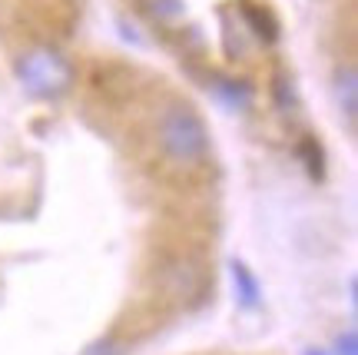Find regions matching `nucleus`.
Here are the masks:
<instances>
[{
	"label": "nucleus",
	"instance_id": "nucleus-6",
	"mask_svg": "<svg viewBox=\"0 0 358 355\" xmlns=\"http://www.w3.org/2000/svg\"><path fill=\"white\" fill-rule=\"evenodd\" d=\"M216 93L229 103L232 110H236V106L243 110L245 103H249V97H252V93H249V87H245V83H236V80H216Z\"/></svg>",
	"mask_w": 358,
	"mask_h": 355
},
{
	"label": "nucleus",
	"instance_id": "nucleus-8",
	"mask_svg": "<svg viewBox=\"0 0 358 355\" xmlns=\"http://www.w3.org/2000/svg\"><path fill=\"white\" fill-rule=\"evenodd\" d=\"M275 103H279L282 113H292L295 110V87L289 76H279V80H275Z\"/></svg>",
	"mask_w": 358,
	"mask_h": 355
},
{
	"label": "nucleus",
	"instance_id": "nucleus-12",
	"mask_svg": "<svg viewBox=\"0 0 358 355\" xmlns=\"http://www.w3.org/2000/svg\"><path fill=\"white\" fill-rule=\"evenodd\" d=\"M306 355H329V352H319V349H312V352H306Z\"/></svg>",
	"mask_w": 358,
	"mask_h": 355
},
{
	"label": "nucleus",
	"instance_id": "nucleus-1",
	"mask_svg": "<svg viewBox=\"0 0 358 355\" xmlns=\"http://www.w3.org/2000/svg\"><path fill=\"white\" fill-rule=\"evenodd\" d=\"M159 146L169 163L182 166V169L199 166L209 153V130H206L203 116L189 103H169L166 113L159 116Z\"/></svg>",
	"mask_w": 358,
	"mask_h": 355
},
{
	"label": "nucleus",
	"instance_id": "nucleus-11",
	"mask_svg": "<svg viewBox=\"0 0 358 355\" xmlns=\"http://www.w3.org/2000/svg\"><path fill=\"white\" fill-rule=\"evenodd\" d=\"M87 355H120V352H116V349H113V342H96V345H93V349H90V352Z\"/></svg>",
	"mask_w": 358,
	"mask_h": 355
},
{
	"label": "nucleus",
	"instance_id": "nucleus-10",
	"mask_svg": "<svg viewBox=\"0 0 358 355\" xmlns=\"http://www.w3.org/2000/svg\"><path fill=\"white\" fill-rule=\"evenodd\" d=\"M332 355H358V339H355V332H345V335H338V342H335Z\"/></svg>",
	"mask_w": 358,
	"mask_h": 355
},
{
	"label": "nucleus",
	"instance_id": "nucleus-3",
	"mask_svg": "<svg viewBox=\"0 0 358 355\" xmlns=\"http://www.w3.org/2000/svg\"><path fill=\"white\" fill-rule=\"evenodd\" d=\"M335 100H338V110L345 113L348 127H355V116H358V76L355 67H342L335 74Z\"/></svg>",
	"mask_w": 358,
	"mask_h": 355
},
{
	"label": "nucleus",
	"instance_id": "nucleus-7",
	"mask_svg": "<svg viewBox=\"0 0 358 355\" xmlns=\"http://www.w3.org/2000/svg\"><path fill=\"white\" fill-rule=\"evenodd\" d=\"M245 20L252 24V30H256L262 40H275L279 37V30H275V24L268 20V13H259L256 7H245Z\"/></svg>",
	"mask_w": 358,
	"mask_h": 355
},
{
	"label": "nucleus",
	"instance_id": "nucleus-9",
	"mask_svg": "<svg viewBox=\"0 0 358 355\" xmlns=\"http://www.w3.org/2000/svg\"><path fill=\"white\" fill-rule=\"evenodd\" d=\"M302 156H306V166L312 176H322V146L315 140H306L302 143Z\"/></svg>",
	"mask_w": 358,
	"mask_h": 355
},
{
	"label": "nucleus",
	"instance_id": "nucleus-4",
	"mask_svg": "<svg viewBox=\"0 0 358 355\" xmlns=\"http://www.w3.org/2000/svg\"><path fill=\"white\" fill-rule=\"evenodd\" d=\"M229 276H232V286H236V299H239V305L256 309V305L262 302V286H259V279L249 272V266H245L243 259H232L229 263Z\"/></svg>",
	"mask_w": 358,
	"mask_h": 355
},
{
	"label": "nucleus",
	"instance_id": "nucleus-5",
	"mask_svg": "<svg viewBox=\"0 0 358 355\" xmlns=\"http://www.w3.org/2000/svg\"><path fill=\"white\" fill-rule=\"evenodd\" d=\"M166 289L173 292V295H179V299H189V295H196L199 292V269L192 266V263H173L169 266V282Z\"/></svg>",
	"mask_w": 358,
	"mask_h": 355
},
{
	"label": "nucleus",
	"instance_id": "nucleus-2",
	"mask_svg": "<svg viewBox=\"0 0 358 355\" xmlns=\"http://www.w3.org/2000/svg\"><path fill=\"white\" fill-rule=\"evenodd\" d=\"M17 76L30 97H64L73 87V67L64 53H57L53 47H34L17 60Z\"/></svg>",
	"mask_w": 358,
	"mask_h": 355
}]
</instances>
